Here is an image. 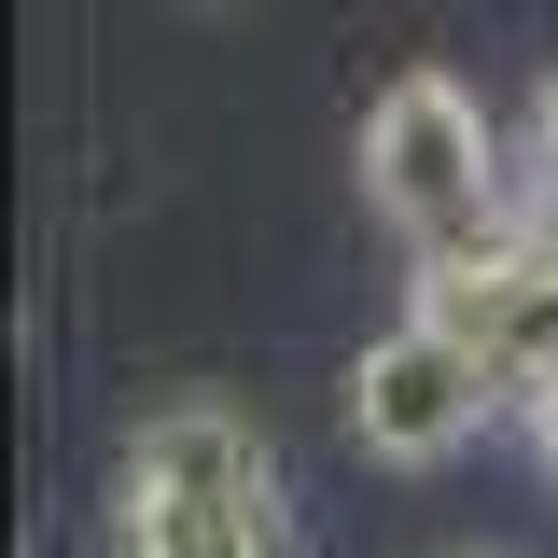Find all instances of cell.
Segmentation results:
<instances>
[{"label": "cell", "instance_id": "3", "mask_svg": "<svg viewBox=\"0 0 558 558\" xmlns=\"http://www.w3.org/2000/svg\"><path fill=\"white\" fill-rule=\"evenodd\" d=\"M349 447L363 461H391V475H433V461H461L475 433H502V391H488V363L447 322H391V336H363L349 349Z\"/></svg>", "mask_w": 558, "mask_h": 558}, {"label": "cell", "instance_id": "5", "mask_svg": "<svg viewBox=\"0 0 558 558\" xmlns=\"http://www.w3.org/2000/svg\"><path fill=\"white\" fill-rule=\"evenodd\" d=\"M517 433H531V461H545V475H558V391H545V405H531V418H517Z\"/></svg>", "mask_w": 558, "mask_h": 558}, {"label": "cell", "instance_id": "2", "mask_svg": "<svg viewBox=\"0 0 558 558\" xmlns=\"http://www.w3.org/2000/svg\"><path fill=\"white\" fill-rule=\"evenodd\" d=\"M363 196H377V223L433 266V252L502 238V223L531 209V182H517V154H502V126H488L475 84H447V70H391L377 112H363Z\"/></svg>", "mask_w": 558, "mask_h": 558}, {"label": "cell", "instance_id": "1", "mask_svg": "<svg viewBox=\"0 0 558 558\" xmlns=\"http://www.w3.org/2000/svg\"><path fill=\"white\" fill-rule=\"evenodd\" d=\"M112 558H307L279 447L209 391L154 405L126 433V461H112Z\"/></svg>", "mask_w": 558, "mask_h": 558}, {"label": "cell", "instance_id": "4", "mask_svg": "<svg viewBox=\"0 0 558 558\" xmlns=\"http://www.w3.org/2000/svg\"><path fill=\"white\" fill-rule=\"evenodd\" d=\"M517 182H531V223L558 238V70L531 84V126H517Z\"/></svg>", "mask_w": 558, "mask_h": 558}]
</instances>
